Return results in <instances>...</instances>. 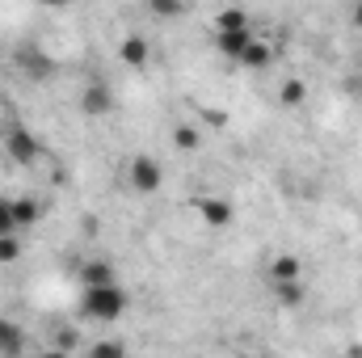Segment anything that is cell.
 I'll list each match as a JSON object with an SVG mask.
<instances>
[{"mask_svg":"<svg viewBox=\"0 0 362 358\" xmlns=\"http://www.w3.org/2000/svg\"><path fill=\"white\" fill-rule=\"evenodd\" d=\"M189 207H194V215H198L206 228H232V219H236V207H232L228 198H219V194H198Z\"/></svg>","mask_w":362,"mask_h":358,"instance_id":"277c9868","label":"cell"},{"mask_svg":"<svg viewBox=\"0 0 362 358\" xmlns=\"http://www.w3.org/2000/svg\"><path fill=\"white\" fill-rule=\"evenodd\" d=\"M0 64H4V51H0Z\"/></svg>","mask_w":362,"mask_h":358,"instance_id":"484cf974","label":"cell"},{"mask_svg":"<svg viewBox=\"0 0 362 358\" xmlns=\"http://www.w3.org/2000/svg\"><path fill=\"white\" fill-rule=\"evenodd\" d=\"M270 295L282 304V308H299V304L308 299V291H303V278H282V282H270Z\"/></svg>","mask_w":362,"mask_h":358,"instance_id":"7c38bea8","label":"cell"},{"mask_svg":"<svg viewBox=\"0 0 362 358\" xmlns=\"http://www.w3.org/2000/svg\"><path fill=\"white\" fill-rule=\"evenodd\" d=\"M114 55H118L122 68H135V72H139V68H148V59H152V42H148L144 34H127Z\"/></svg>","mask_w":362,"mask_h":358,"instance_id":"52a82bcc","label":"cell"},{"mask_svg":"<svg viewBox=\"0 0 362 358\" xmlns=\"http://www.w3.org/2000/svg\"><path fill=\"white\" fill-rule=\"evenodd\" d=\"M89 354L93 358H118V354H127V346H122L118 337H105V342H93Z\"/></svg>","mask_w":362,"mask_h":358,"instance_id":"ffe728a7","label":"cell"},{"mask_svg":"<svg viewBox=\"0 0 362 358\" xmlns=\"http://www.w3.org/2000/svg\"><path fill=\"white\" fill-rule=\"evenodd\" d=\"M4 232H17V224H13V198H0V236Z\"/></svg>","mask_w":362,"mask_h":358,"instance_id":"7402d4cb","label":"cell"},{"mask_svg":"<svg viewBox=\"0 0 362 358\" xmlns=\"http://www.w3.org/2000/svg\"><path fill=\"white\" fill-rule=\"evenodd\" d=\"M278 101H282V105H303V101H308V85H303L299 76H286V81L278 85Z\"/></svg>","mask_w":362,"mask_h":358,"instance_id":"ac0fdd59","label":"cell"},{"mask_svg":"<svg viewBox=\"0 0 362 358\" xmlns=\"http://www.w3.org/2000/svg\"><path fill=\"white\" fill-rule=\"evenodd\" d=\"M249 38H253V25L249 30H223V34H215V51L223 55V59H240L245 55V47H249Z\"/></svg>","mask_w":362,"mask_h":358,"instance_id":"30bf717a","label":"cell"},{"mask_svg":"<svg viewBox=\"0 0 362 358\" xmlns=\"http://www.w3.org/2000/svg\"><path fill=\"white\" fill-rule=\"evenodd\" d=\"M21 350H25L21 329H17L13 321H4V316H0V354H21Z\"/></svg>","mask_w":362,"mask_h":358,"instance_id":"2e32d148","label":"cell"},{"mask_svg":"<svg viewBox=\"0 0 362 358\" xmlns=\"http://www.w3.org/2000/svg\"><path fill=\"white\" fill-rule=\"evenodd\" d=\"M266 278H270V282H282V278H299V258H291V253L274 258L270 266H266Z\"/></svg>","mask_w":362,"mask_h":358,"instance_id":"e0dca14e","label":"cell"},{"mask_svg":"<svg viewBox=\"0 0 362 358\" xmlns=\"http://www.w3.org/2000/svg\"><path fill=\"white\" fill-rule=\"evenodd\" d=\"M38 4H47V8H68V4H76V0H38Z\"/></svg>","mask_w":362,"mask_h":358,"instance_id":"cb8c5ba5","label":"cell"},{"mask_svg":"<svg viewBox=\"0 0 362 358\" xmlns=\"http://www.w3.org/2000/svg\"><path fill=\"white\" fill-rule=\"evenodd\" d=\"M350 21H354V25H358V30H362V0H358V4H354V8H350Z\"/></svg>","mask_w":362,"mask_h":358,"instance_id":"d4e9b609","label":"cell"},{"mask_svg":"<svg viewBox=\"0 0 362 358\" xmlns=\"http://www.w3.org/2000/svg\"><path fill=\"white\" fill-rule=\"evenodd\" d=\"M144 8L152 21H177L189 13V0H144Z\"/></svg>","mask_w":362,"mask_h":358,"instance_id":"4fadbf2b","label":"cell"},{"mask_svg":"<svg viewBox=\"0 0 362 358\" xmlns=\"http://www.w3.org/2000/svg\"><path fill=\"white\" fill-rule=\"evenodd\" d=\"M81 312L89 321H101V325H114L122 321L127 312V291L118 282H101V287H81Z\"/></svg>","mask_w":362,"mask_h":358,"instance_id":"6da1fadb","label":"cell"},{"mask_svg":"<svg viewBox=\"0 0 362 358\" xmlns=\"http://www.w3.org/2000/svg\"><path fill=\"white\" fill-rule=\"evenodd\" d=\"M4 156H8L13 165H21V169H34L38 156H42V144H38V135H34L30 127L13 122V127L4 131Z\"/></svg>","mask_w":362,"mask_h":358,"instance_id":"7a4b0ae2","label":"cell"},{"mask_svg":"<svg viewBox=\"0 0 362 358\" xmlns=\"http://www.w3.org/2000/svg\"><path fill=\"white\" fill-rule=\"evenodd\" d=\"M206 122H215V127H228V114H223V110H206Z\"/></svg>","mask_w":362,"mask_h":358,"instance_id":"603a6c76","label":"cell"},{"mask_svg":"<svg viewBox=\"0 0 362 358\" xmlns=\"http://www.w3.org/2000/svg\"><path fill=\"white\" fill-rule=\"evenodd\" d=\"M160 185H165L160 161H152V156H131V161H127V190H131V194L152 198Z\"/></svg>","mask_w":362,"mask_h":358,"instance_id":"3957f363","label":"cell"},{"mask_svg":"<svg viewBox=\"0 0 362 358\" xmlns=\"http://www.w3.org/2000/svg\"><path fill=\"white\" fill-rule=\"evenodd\" d=\"M76 105H81L85 118H105V114H114V89L105 81H89L76 97Z\"/></svg>","mask_w":362,"mask_h":358,"instance_id":"5b68a950","label":"cell"},{"mask_svg":"<svg viewBox=\"0 0 362 358\" xmlns=\"http://www.w3.org/2000/svg\"><path fill=\"white\" fill-rule=\"evenodd\" d=\"M55 350H59V354H76V350H81V333H72V329H64V333L55 337Z\"/></svg>","mask_w":362,"mask_h":358,"instance_id":"44dd1931","label":"cell"},{"mask_svg":"<svg viewBox=\"0 0 362 358\" xmlns=\"http://www.w3.org/2000/svg\"><path fill=\"white\" fill-rule=\"evenodd\" d=\"M38 219H42V202L38 198H13V224H17V232L34 228Z\"/></svg>","mask_w":362,"mask_h":358,"instance_id":"5bb4252c","label":"cell"},{"mask_svg":"<svg viewBox=\"0 0 362 358\" xmlns=\"http://www.w3.org/2000/svg\"><path fill=\"white\" fill-rule=\"evenodd\" d=\"M21 258V241H17V232H4L0 236V266H13Z\"/></svg>","mask_w":362,"mask_h":358,"instance_id":"d6986e66","label":"cell"},{"mask_svg":"<svg viewBox=\"0 0 362 358\" xmlns=\"http://www.w3.org/2000/svg\"><path fill=\"white\" fill-rule=\"evenodd\" d=\"M274 55H278V47H274L270 38H257V34H253V38H249V47H245V55H240L236 64H240V68L262 72V68H270V64H274Z\"/></svg>","mask_w":362,"mask_h":358,"instance_id":"ba28073f","label":"cell"},{"mask_svg":"<svg viewBox=\"0 0 362 358\" xmlns=\"http://www.w3.org/2000/svg\"><path fill=\"white\" fill-rule=\"evenodd\" d=\"M13 59H17V68H21L30 81H51V76H55V59H47L34 42L17 47V51H13Z\"/></svg>","mask_w":362,"mask_h":358,"instance_id":"8992f818","label":"cell"},{"mask_svg":"<svg viewBox=\"0 0 362 358\" xmlns=\"http://www.w3.org/2000/svg\"><path fill=\"white\" fill-rule=\"evenodd\" d=\"M76 278H81V287H101V282H118V270L105 258H89V262L76 266Z\"/></svg>","mask_w":362,"mask_h":358,"instance_id":"9c48e42d","label":"cell"},{"mask_svg":"<svg viewBox=\"0 0 362 358\" xmlns=\"http://www.w3.org/2000/svg\"><path fill=\"white\" fill-rule=\"evenodd\" d=\"M169 144H173L177 152H198V148H202V131H198L194 122H177L173 135H169Z\"/></svg>","mask_w":362,"mask_h":358,"instance_id":"9a60e30c","label":"cell"},{"mask_svg":"<svg viewBox=\"0 0 362 358\" xmlns=\"http://www.w3.org/2000/svg\"><path fill=\"white\" fill-rule=\"evenodd\" d=\"M249 25H253L249 8H240V4H228V8H219V13H215V21H211V34H223V30H249Z\"/></svg>","mask_w":362,"mask_h":358,"instance_id":"8fae6325","label":"cell"}]
</instances>
